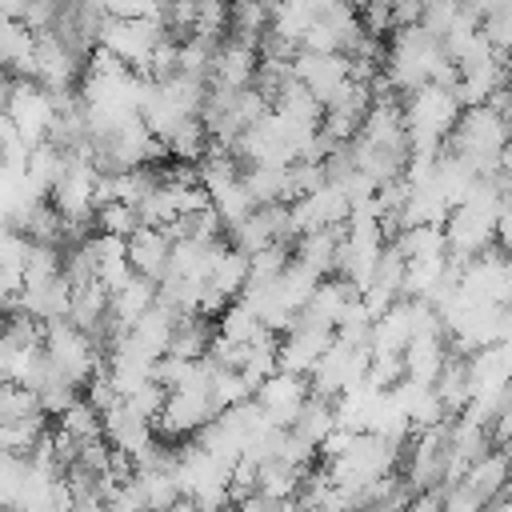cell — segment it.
I'll use <instances>...</instances> for the list:
<instances>
[{
  "label": "cell",
  "instance_id": "obj_1",
  "mask_svg": "<svg viewBox=\"0 0 512 512\" xmlns=\"http://www.w3.org/2000/svg\"><path fill=\"white\" fill-rule=\"evenodd\" d=\"M508 144V124L500 116L496 104L480 100V104H464L444 136V152L460 156L476 176L484 172H496L500 168V148Z\"/></svg>",
  "mask_w": 512,
  "mask_h": 512
},
{
  "label": "cell",
  "instance_id": "obj_2",
  "mask_svg": "<svg viewBox=\"0 0 512 512\" xmlns=\"http://www.w3.org/2000/svg\"><path fill=\"white\" fill-rule=\"evenodd\" d=\"M44 352L52 360V368H60L68 380H76L80 388L88 384V376L96 368H104V352L92 344L88 332H80L68 316L60 320H44Z\"/></svg>",
  "mask_w": 512,
  "mask_h": 512
},
{
  "label": "cell",
  "instance_id": "obj_3",
  "mask_svg": "<svg viewBox=\"0 0 512 512\" xmlns=\"http://www.w3.org/2000/svg\"><path fill=\"white\" fill-rule=\"evenodd\" d=\"M160 36H164V24L156 16H108L100 24V44L96 48H104L120 64L144 72V64H148V56H152Z\"/></svg>",
  "mask_w": 512,
  "mask_h": 512
},
{
  "label": "cell",
  "instance_id": "obj_4",
  "mask_svg": "<svg viewBox=\"0 0 512 512\" xmlns=\"http://www.w3.org/2000/svg\"><path fill=\"white\" fill-rule=\"evenodd\" d=\"M368 344H344V340H336L332 336V344L320 352V360L312 364V372H308V388L312 392H320V396H340V392H348L352 384H360L364 376H368Z\"/></svg>",
  "mask_w": 512,
  "mask_h": 512
},
{
  "label": "cell",
  "instance_id": "obj_5",
  "mask_svg": "<svg viewBox=\"0 0 512 512\" xmlns=\"http://www.w3.org/2000/svg\"><path fill=\"white\" fill-rule=\"evenodd\" d=\"M308 376L304 372H288V368H276L268 372L256 388H252V400L260 404V412L268 416V424H292L296 412L304 408L308 400Z\"/></svg>",
  "mask_w": 512,
  "mask_h": 512
},
{
  "label": "cell",
  "instance_id": "obj_6",
  "mask_svg": "<svg viewBox=\"0 0 512 512\" xmlns=\"http://www.w3.org/2000/svg\"><path fill=\"white\" fill-rule=\"evenodd\" d=\"M332 344V328L328 324H316V320H304V316H292V324L280 332V344H276V360L280 368L288 372H312V364L320 360V352Z\"/></svg>",
  "mask_w": 512,
  "mask_h": 512
},
{
  "label": "cell",
  "instance_id": "obj_7",
  "mask_svg": "<svg viewBox=\"0 0 512 512\" xmlns=\"http://www.w3.org/2000/svg\"><path fill=\"white\" fill-rule=\"evenodd\" d=\"M292 76L324 104L352 76V68H348V56L344 52H312V48H300L296 60H292Z\"/></svg>",
  "mask_w": 512,
  "mask_h": 512
},
{
  "label": "cell",
  "instance_id": "obj_8",
  "mask_svg": "<svg viewBox=\"0 0 512 512\" xmlns=\"http://www.w3.org/2000/svg\"><path fill=\"white\" fill-rule=\"evenodd\" d=\"M100 420H104V440H108L116 452H128V456H136V452L156 436V424H152L140 408H132L124 396H120L112 408H104Z\"/></svg>",
  "mask_w": 512,
  "mask_h": 512
},
{
  "label": "cell",
  "instance_id": "obj_9",
  "mask_svg": "<svg viewBox=\"0 0 512 512\" xmlns=\"http://www.w3.org/2000/svg\"><path fill=\"white\" fill-rule=\"evenodd\" d=\"M128 264H132V272H140V276L160 284L168 276V264H172V236H168V228L140 224L128 236Z\"/></svg>",
  "mask_w": 512,
  "mask_h": 512
},
{
  "label": "cell",
  "instance_id": "obj_10",
  "mask_svg": "<svg viewBox=\"0 0 512 512\" xmlns=\"http://www.w3.org/2000/svg\"><path fill=\"white\" fill-rule=\"evenodd\" d=\"M68 304H72V284L64 272L44 276V280H28L20 292V308L32 312L36 320H60V316H68Z\"/></svg>",
  "mask_w": 512,
  "mask_h": 512
},
{
  "label": "cell",
  "instance_id": "obj_11",
  "mask_svg": "<svg viewBox=\"0 0 512 512\" xmlns=\"http://www.w3.org/2000/svg\"><path fill=\"white\" fill-rule=\"evenodd\" d=\"M212 340H216V316H208L200 308L180 312L176 324H172V336H168V352L184 356V360H200V356H208Z\"/></svg>",
  "mask_w": 512,
  "mask_h": 512
},
{
  "label": "cell",
  "instance_id": "obj_12",
  "mask_svg": "<svg viewBox=\"0 0 512 512\" xmlns=\"http://www.w3.org/2000/svg\"><path fill=\"white\" fill-rule=\"evenodd\" d=\"M0 68L12 76H32L36 68V28L24 20H0Z\"/></svg>",
  "mask_w": 512,
  "mask_h": 512
},
{
  "label": "cell",
  "instance_id": "obj_13",
  "mask_svg": "<svg viewBox=\"0 0 512 512\" xmlns=\"http://www.w3.org/2000/svg\"><path fill=\"white\" fill-rule=\"evenodd\" d=\"M336 244H340V224L336 228H312L292 240V260L312 268L316 276H328L336 268Z\"/></svg>",
  "mask_w": 512,
  "mask_h": 512
},
{
  "label": "cell",
  "instance_id": "obj_14",
  "mask_svg": "<svg viewBox=\"0 0 512 512\" xmlns=\"http://www.w3.org/2000/svg\"><path fill=\"white\" fill-rule=\"evenodd\" d=\"M152 300H156V280H148V276H140V272H132L120 288L108 292V308H112V316H116L120 328H132V324L140 320V312H144Z\"/></svg>",
  "mask_w": 512,
  "mask_h": 512
},
{
  "label": "cell",
  "instance_id": "obj_15",
  "mask_svg": "<svg viewBox=\"0 0 512 512\" xmlns=\"http://www.w3.org/2000/svg\"><path fill=\"white\" fill-rule=\"evenodd\" d=\"M244 280H248V252H240V248L224 244V248H220V252L212 256V264H208V276H204V284H208L212 292H220L224 300H232V296H240Z\"/></svg>",
  "mask_w": 512,
  "mask_h": 512
},
{
  "label": "cell",
  "instance_id": "obj_16",
  "mask_svg": "<svg viewBox=\"0 0 512 512\" xmlns=\"http://www.w3.org/2000/svg\"><path fill=\"white\" fill-rule=\"evenodd\" d=\"M292 428L308 440V444H324V436L336 428V404H332V396H320V392H308V400H304V408L296 412V420H292Z\"/></svg>",
  "mask_w": 512,
  "mask_h": 512
},
{
  "label": "cell",
  "instance_id": "obj_17",
  "mask_svg": "<svg viewBox=\"0 0 512 512\" xmlns=\"http://www.w3.org/2000/svg\"><path fill=\"white\" fill-rule=\"evenodd\" d=\"M208 148H212V136H208V128H204L200 116H184V120L164 136V152H168L172 160H200Z\"/></svg>",
  "mask_w": 512,
  "mask_h": 512
},
{
  "label": "cell",
  "instance_id": "obj_18",
  "mask_svg": "<svg viewBox=\"0 0 512 512\" xmlns=\"http://www.w3.org/2000/svg\"><path fill=\"white\" fill-rule=\"evenodd\" d=\"M56 420H60V432H68L76 444H80V440H96V436H104V420H100V412H96L84 396H80L76 404H68Z\"/></svg>",
  "mask_w": 512,
  "mask_h": 512
},
{
  "label": "cell",
  "instance_id": "obj_19",
  "mask_svg": "<svg viewBox=\"0 0 512 512\" xmlns=\"http://www.w3.org/2000/svg\"><path fill=\"white\" fill-rule=\"evenodd\" d=\"M136 228H140L136 208H132V204H124V200H104V204H96V212H92V232L132 236Z\"/></svg>",
  "mask_w": 512,
  "mask_h": 512
}]
</instances>
